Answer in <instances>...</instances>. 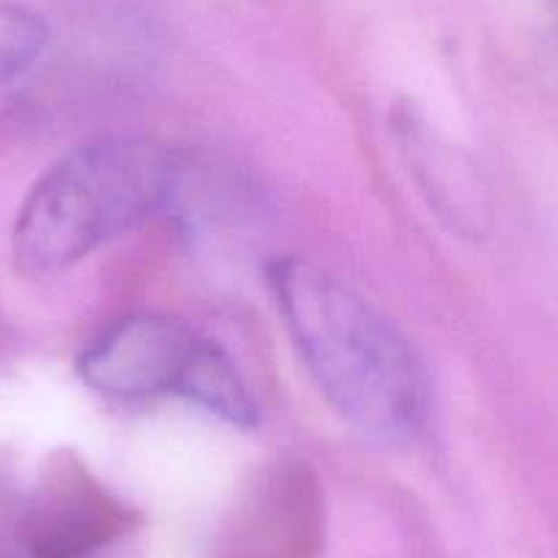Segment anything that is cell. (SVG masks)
Instances as JSON below:
<instances>
[{
	"mask_svg": "<svg viewBox=\"0 0 558 558\" xmlns=\"http://www.w3.org/2000/svg\"><path fill=\"white\" fill-rule=\"evenodd\" d=\"M268 286L304 367L329 405L362 436L411 438L425 418V378L391 320L302 257L274 260Z\"/></svg>",
	"mask_w": 558,
	"mask_h": 558,
	"instance_id": "obj_1",
	"label": "cell"
},
{
	"mask_svg": "<svg viewBox=\"0 0 558 558\" xmlns=\"http://www.w3.org/2000/svg\"><path fill=\"white\" fill-rule=\"evenodd\" d=\"M324 539V493L299 460L252 476L225 520L217 558H315Z\"/></svg>",
	"mask_w": 558,
	"mask_h": 558,
	"instance_id": "obj_5",
	"label": "cell"
},
{
	"mask_svg": "<svg viewBox=\"0 0 558 558\" xmlns=\"http://www.w3.org/2000/svg\"><path fill=\"white\" fill-rule=\"evenodd\" d=\"M391 132L408 173L433 211L460 235H480L487 222V197L480 173L458 146L438 134L411 105L391 112Z\"/></svg>",
	"mask_w": 558,
	"mask_h": 558,
	"instance_id": "obj_6",
	"label": "cell"
},
{
	"mask_svg": "<svg viewBox=\"0 0 558 558\" xmlns=\"http://www.w3.org/2000/svg\"><path fill=\"white\" fill-rule=\"evenodd\" d=\"M179 179V154L157 140L107 137L77 148L25 197L14 225V263L34 279L66 271L157 217Z\"/></svg>",
	"mask_w": 558,
	"mask_h": 558,
	"instance_id": "obj_2",
	"label": "cell"
},
{
	"mask_svg": "<svg viewBox=\"0 0 558 558\" xmlns=\"http://www.w3.org/2000/svg\"><path fill=\"white\" fill-rule=\"evenodd\" d=\"M550 3H553V9H556V12H558V0H550Z\"/></svg>",
	"mask_w": 558,
	"mask_h": 558,
	"instance_id": "obj_8",
	"label": "cell"
},
{
	"mask_svg": "<svg viewBox=\"0 0 558 558\" xmlns=\"http://www.w3.org/2000/svg\"><path fill=\"white\" fill-rule=\"evenodd\" d=\"M45 25L17 7H0V85L23 77L45 50Z\"/></svg>",
	"mask_w": 558,
	"mask_h": 558,
	"instance_id": "obj_7",
	"label": "cell"
},
{
	"mask_svg": "<svg viewBox=\"0 0 558 558\" xmlns=\"http://www.w3.org/2000/svg\"><path fill=\"white\" fill-rule=\"evenodd\" d=\"M134 523V509L101 485L77 454H56L25 509V558H94Z\"/></svg>",
	"mask_w": 558,
	"mask_h": 558,
	"instance_id": "obj_4",
	"label": "cell"
},
{
	"mask_svg": "<svg viewBox=\"0 0 558 558\" xmlns=\"http://www.w3.org/2000/svg\"><path fill=\"white\" fill-rule=\"evenodd\" d=\"M208 342L165 315H129L80 356V378L110 400L190 397Z\"/></svg>",
	"mask_w": 558,
	"mask_h": 558,
	"instance_id": "obj_3",
	"label": "cell"
}]
</instances>
